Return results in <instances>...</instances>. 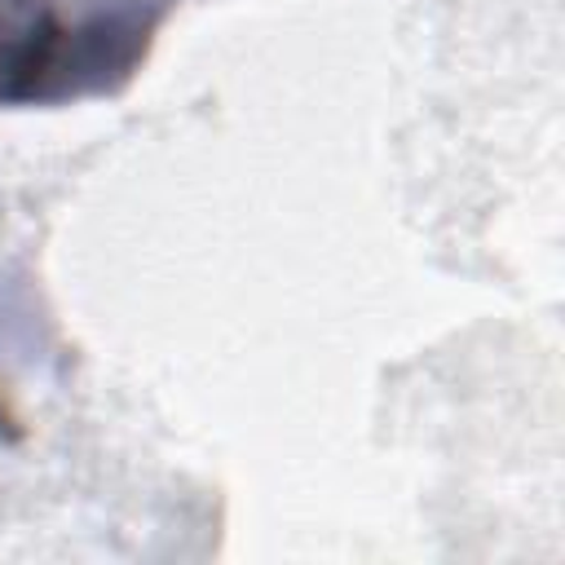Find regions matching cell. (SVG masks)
Segmentation results:
<instances>
[{
    "instance_id": "obj_1",
    "label": "cell",
    "mask_w": 565,
    "mask_h": 565,
    "mask_svg": "<svg viewBox=\"0 0 565 565\" xmlns=\"http://www.w3.org/2000/svg\"><path fill=\"white\" fill-rule=\"evenodd\" d=\"M154 13L137 4L71 13L66 0H0V102H57L128 75Z\"/></svg>"
}]
</instances>
